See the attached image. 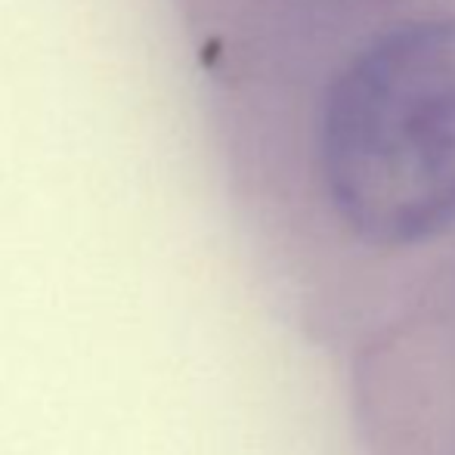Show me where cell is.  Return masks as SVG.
Returning <instances> with one entry per match:
<instances>
[{"instance_id":"obj_1","label":"cell","mask_w":455,"mask_h":455,"mask_svg":"<svg viewBox=\"0 0 455 455\" xmlns=\"http://www.w3.org/2000/svg\"><path fill=\"white\" fill-rule=\"evenodd\" d=\"M319 174L338 220L378 248L455 227V16L396 25L331 81Z\"/></svg>"}]
</instances>
